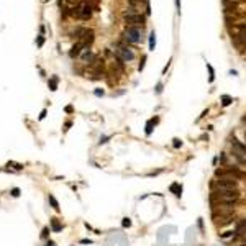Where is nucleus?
<instances>
[{
  "mask_svg": "<svg viewBox=\"0 0 246 246\" xmlns=\"http://www.w3.org/2000/svg\"><path fill=\"white\" fill-rule=\"evenodd\" d=\"M213 189H238L240 187V182L236 181L235 177L231 176H225V177H220L213 182Z\"/></svg>",
  "mask_w": 246,
  "mask_h": 246,
  "instance_id": "f257e3e1",
  "label": "nucleus"
},
{
  "mask_svg": "<svg viewBox=\"0 0 246 246\" xmlns=\"http://www.w3.org/2000/svg\"><path fill=\"white\" fill-rule=\"evenodd\" d=\"M141 28L138 26H126L125 30V40H128L130 43H140L141 41Z\"/></svg>",
  "mask_w": 246,
  "mask_h": 246,
  "instance_id": "f03ea898",
  "label": "nucleus"
},
{
  "mask_svg": "<svg viewBox=\"0 0 246 246\" xmlns=\"http://www.w3.org/2000/svg\"><path fill=\"white\" fill-rule=\"evenodd\" d=\"M115 56L120 61H125V63H128V61H133L135 59V51L128 48V46H120L117 51H115Z\"/></svg>",
  "mask_w": 246,
  "mask_h": 246,
  "instance_id": "7ed1b4c3",
  "label": "nucleus"
},
{
  "mask_svg": "<svg viewBox=\"0 0 246 246\" xmlns=\"http://www.w3.org/2000/svg\"><path fill=\"white\" fill-rule=\"evenodd\" d=\"M125 23L128 26H138L140 28V25L143 26V23H144V17L140 15V13H130V15H125Z\"/></svg>",
  "mask_w": 246,
  "mask_h": 246,
  "instance_id": "20e7f679",
  "label": "nucleus"
},
{
  "mask_svg": "<svg viewBox=\"0 0 246 246\" xmlns=\"http://www.w3.org/2000/svg\"><path fill=\"white\" fill-rule=\"evenodd\" d=\"M225 169H226V172H228V176L235 177L236 181H241V179H246V172H244V171H241V169H240L238 166H228V164H226V166H225Z\"/></svg>",
  "mask_w": 246,
  "mask_h": 246,
  "instance_id": "39448f33",
  "label": "nucleus"
},
{
  "mask_svg": "<svg viewBox=\"0 0 246 246\" xmlns=\"http://www.w3.org/2000/svg\"><path fill=\"white\" fill-rule=\"evenodd\" d=\"M90 15H92V7L87 2H82L77 7V17L82 18V20H87V18H90Z\"/></svg>",
  "mask_w": 246,
  "mask_h": 246,
  "instance_id": "423d86ee",
  "label": "nucleus"
},
{
  "mask_svg": "<svg viewBox=\"0 0 246 246\" xmlns=\"http://www.w3.org/2000/svg\"><path fill=\"white\" fill-rule=\"evenodd\" d=\"M231 148H233V153L241 154L243 158H246V143H241L236 138L231 140Z\"/></svg>",
  "mask_w": 246,
  "mask_h": 246,
  "instance_id": "0eeeda50",
  "label": "nucleus"
},
{
  "mask_svg": "<svg viewBox=\"0 0 246 246\" xmlns=\"http://www.w3.org/2000/svg\"><path fill=\"white\" fill-rule=\"evenodd\" d=\"M84 48H87V46H84V43H80V41H79V43H75L72 48H71L69 56H71V58H79L80 53L84 51Z\"/></svg>",
  "mask_w": 246,
  "mask_h": 246,
  "instance_id": "6e6552de",
  "label": "nucleus"
},
{
  "mask_svg": "<svg viewBox=\"0 0 246 246\" xmlns=\"http://www.w3.org/2000/svg\"><path fill=\"white\" fill-rule=\"evenodd\" d=\"M235 238H238V236H241L246 231V218L243 220H240V221H236V226H235Z\"/></svg>",
  "mask_w": 246,
  "mask_h": 246,
  "instance_id": "1a4fd4ad",
  "label": "nucleus"
},
{
  "mask_svg": "<svg viewBox=\"0 0 246 246\" xmlns=\"http://www.w3.org/2000/svg\"><path fill=\"white\" fill-rule=\"evenodd\" d=\"M80 59L84 61V63H92V59H94V53L89 48H84V51L80 53V56H79Z\"/></svg>",
  "mask_w": 246,
  "mask_h": 246,
  "instance_id": "9d476101",
  "label": "nucleus"
},
{
  "mask_svg": "<svg viewBox=\"0 0 246 246\" xmlns=\"http://www.w3.org/2000/svg\"><path fill=\"white\" fill-rule=\"evenodd\" d=\"M233 221H235V213H233V215H228V217H221V218H218L215 223L220 225V226H225V225H228V223H233Z\"/></svg>",
  "mask_w": 246,
  "mask_h": 246,
  "instance_id": "9b49d317",
  "label": "nucleus"
},
{
  "mask_svg": "<svg viewBox=\"0 0 246 246\" xmlns=\"http://www.w3.org/2000/svg\"><path fill=\"white\" fill-rule=\"evenodd\" d=\"M169 190H171L176 197H181V195H182V186H181V184H177V182H174L172 186L169 187Z\"/></svg>",
  "mask_w": 246,
  "mask_h": 246,
  "instance_id": "f8f14e48",
  "label": "nucleus"
},
{
  "mask_svg": "<svg viewBox=\"0 0 246 246\" xmlns=\"http://www.w3.org/2000/svg\"><path fill=\"white\" fill-rule=\"evenodd\" d=\"M158 121H159V118H151V120L146 123V135H148V136L153 133V125H156Z\"/></svg>",
  "mask_w": 246,
  "mask_h": 246,
  "instance_id": "ddd939ff",
  "label": "nucleus"
},
{
  "mask_svg": "<svg viewBox=\"0 0 246 246\" xmlns=\"http://www.w3.org/2000/svg\"><path fill=\"white\" fill-rule=\"evenodd\" d=\"M51 230L56 231V233L63 230V225L59 223V220H58V218H51Z\"/></svg>",
  "mask_w": 246,
  "mask_h": 246,
  "instance_id": "4468645a",
  "label": "nucleus"
},
{
  "mask_svg": "<svg viewBox=\"0 0 246 246\" xmlns=\"http://www.w3.org/2000/svg\"><path fill=\"white\" fill-rule=\"evenodd\" d=\"M231 102H233V98H231L230 95H223V97H221V105H223V107H228Z\"/></svg>",
  "mask_w": 246,
  "mask_h": 246,
  "instance_id": "2eb2a0df",
  "label": "nucleus"
},
{
  "mask_svg": "<svg viewBox=\"0 0 246 246\" xmlns=\"http://www.w3.org/2000/svg\"><path fill=\"white\" fill-rule=\"evenodd\" d=\"M49 203L53 205V209H54L56 212H59V203H58V200H56L53 195H49Z\"/></svg>",
  "mask_w": 246,
  "mask_h": 246,
  "instance_id": "dca6fc26",
  "label": "nucleus"
},
{
  "mask_svg": "<svg viewBox=\"0 0 246 246\" xmlns=\"http://www.w3.org/2000/svg\"><path fill=\"white\" fill-rule=\"evenodd\" d=\"M156 35H154V31L151 33V36H149V49L153 51L154 49V46H156V38H154Z\"/></svg>",
  "mask_w": 246,
  "mask_h": 246,
  "instance_id": "f3484780",
  "label": "nucleus"
},
{
  "mask_svg": "<svg viewBox=\"0 0 246 246\" xmlns=\"http://www.w3.org/2000/svg\"><path fill=\"white\" fill-rule=\"evenodd\" d=\"M49 87H51V90H56V89H58V77H53L49 80Z\"/></svg>",
  "mask_w": 246,
  "mask_h": 246,
  "instance_id": "a211bd4d",
  "label": "nucleus"
},
{
  "mask_svg": "<svg viewBox=\"0 0 246 246\" xmlns=\"http://www.w3.org/2000/svg\"><path fill=\"white\" fill-rule=\"evenodd\" d=\"M207 67H209V72H210V77H209V80H210V82H213V79H215V72H213V67H212L210 64H207Z\"/></svg>",
  "mask_w": 246,
  "mask_h": 246,
  "instance_id": "6ab92c4d",
  "label": "nucleus"
},
{
  "mask_svg": "<svg viewBox=\"0 0 246 246\" xmlns=\"http://www.w3.org/2000/svg\"><path fill=\"white\" fill-rule=\"evenodd\" d=\"M230 236H233V238H235V231H225V233L220 235V238H230Z\"/></svg>",
  "mask_w": 246,
  "mask_h": 246,
  "instance_id": "aec40b11",
  "label": "nucleus"
},
{
  "mask_svg": "<svg viewBox=\"0 0 246 246\" xmlns=\"http://www.w3.org/2000/svg\"><path fill=\"white\" fill-rule=\"evenodd\" d=\"M121 225L125 226V228H128V226H131V220L126 217V218H123V221H121Z\"/></svg>",
  "mask_w": 246,
  "mask_h": 246,
  "instance_id": "412c9836",
  "label": "nucleus"
},
{
  "mask_svg": "<svg viewBox=\"0 0 246 246\" xmlns=\"http://www.w3.org/2000/svg\"><path fill=\"white\" fill-rule=\"evenodd\" d=\"M172 141H174V143H172V146H174V148H181V146H182V141L179 140V138H174Z\"/></svg>",
  "mask_w": 246,
  "mask_h": 246,
  "instance_id": "4be33fe9",
  "label": "nucleus"
},
{
  "mask_svg": "<svg viewBox=\"0 0 246 246\" xmlns=\"http://www.w3.org/2000/svg\"><path fill=\"white\" fill-rule=\"evenodd\" d=\"M10 194H12V197H18V195H20V189H17V187H15V189H12V192H10Z\"/></svg>",
  "mask_w": 246,
  "mask_h": 246,
  "instance_id": "5701e85b",
  "label": "nucleus"
},
{
  "mask_svg": "<svg viewBox=\"0 0 246 246\" xmlns=\"http://www.w3.org/2000/svg\"><path fill=\"white\" fill-rule=\"evenodd\" d=\"M48 235H49V228H43V233H41V236H43V238H48Z\"/></svg>",
  "mask_w": 246,
  "mask_h": 246,
  "instance_id": "b1692460",
  "label": "nucleus"
},
{
  "mask_svg": "<svg viewBox=\"0 0 246 246\" xmlns=\"http://www.w3.org/2000/svg\"><path fill=\"white\" fill-rule=\"evenodd\" d=\"M144 61H146V56H143V59H141V64H140V71H143V67H144Z\"/></svg>",
  "mask_w": 246,
  "mask_h": 246,
  "instance_id": "393cba45",
  "label": "nucleus"
},
{
  "mask_svg": "<svg viewBox=\"0 0 246 246\" xmlns=\"http://www.w3.org/2000/svg\"><path fill=\"white\" fill-rule=\"evenodd\" d=\"M176 7H177V13H181V0H176Z\"/></svg>",
  "mask_w": 246,
  "mask_h": 246,
  "instance_id": "a878e982",
  "label": "nucleus"
},
{
  "mask_svg": "<svg viewBox=\"0 0 246 246\" xmlns=\"http://www.w3.org/2000/svg\"><path fill=\"white\" fill-rule=\"evenodd\" d=\"M43 43H44L43 36H40V38H38V46H43Z\"/></svg>",
  "mask_w": 246,
  "mask_h": 246,
  "instance_id": "bb28decb",
  "label": "nucleus"
},
{
  "mask_svg": "<svg viewBox=\"0 0 246 246\" xmlns=\"http://www.w3.org/2000/svg\"><path fill=\"white\" fill-rule=\"evenodd\" d=\"M220 161H221V163H226V156H225V153H221V156H220Z\"/></svg>",
  "mask_w": 246,
  "mask_h": 246,
  "instance_id": "cd10ccee",
  "label": "nucleus"
},
{
  "mask_svg": "<svg viewBox=\"0 0 246 246\" xmlns=\"http://www.w3.org/2000/svg\"><path fill=\"white\" fill-rule=\"evenodd\" d=\"M80 243H82V244H90L92 241L90 240H80Z\"/></svg>",
  "mask_w": 246,
  "mask_h": 246,
  "instance_id": "c85d7f7f",
  "label": "nucleus"
},
{
  "mask_svg": "<svg viewBox=\"0 0 246 246\" xmlns=\"http://www.w3.org/2000/svg\"><path fill=\"white\" fill-rule=\"evenodd\" d=\"M95 95H97V97H100V95H103V90H100V89H98V90H95Z\"/></svg>",
  "mask_w": 246,
  "mask_h": 246,
  "instance_id": "c756f323",
  "label": "nucleus"
},
{
  "mask_svg": "<svg viewBox=\"0 0 246 246\" xmlns=\"http://www.w3.org/2000/svg\"><path fill=\"white\" fill-rule=\"evenodd\" d=\"M107 140H108V136H103V138H100V144H102V143H107Z\"/></svg>",
  "mask_w": 246,
  "mask_h": 246,
  "instance_id": "7c9ffc66",
  "label": "nucleus"
},
{
  "mask_svg": "<svg viewBox=\"0 0 246 246\" xmlns=\"http://www.w3.org/2000/svg\"><path fill=\"white\" fill-rule=\"evenodd\" d=\"M44 117H46V110H43V112H41V115H40V120H43Z\"/></svg>",
  "mask_w": 246,
  "mask_h": 246,
  "instance_id": "2f4dec72",
  "label": "nucleus"
},
{
  "mask_svg": "<svg viewBox=\"0 0 246 246\" xmlns=\"http://www.w3.org/2000/svg\"><path fill=\"white\" fill-rule=\"evenodd\" d=\"M46 246H56V243H54V241H48V243H46Z\"/></svg>",
  "mask_w": 246,
  "mask_h": 246,
  "instance_id": "473e14b6",
  "label": "nucleus"
},
{
  "mask_svg": "<svg viewBox=\"0 0 246 246\" xmlns=\"http://www.w3.org/2000/svg\"><path fill=\"white\" fill-rule=\"evenodd\" d=\"M200 140H207V141H209V135H202Z\"/></svg>",
  "mask_w": 246,
  "mask_h": 246,
  "instance_id": "72a5a7b5",
  "label": "nucleus"
},
{
  "mask_svg": "<svg viewBox=\"0 0 246 246\" xmlns=\"http://www.w3.org/2000/svg\"><path fill=\"white\" fill-rule=\"evenodd\" d=\"M66 2H67V3H75L77 0H66Z\"/></svg>",
  "mask_w": 246,
  "mask_h": 246,
  "instance_id": "f704fd0d",
  "label": "nucleus"
},
{
  "mask_svg": "<svg viewBox=\"0 0 246 246\" xmlns=\"http://www.w3.org/2000/svg\"><path fill=\"white\" fill-rule=\"evenodd\" d=\"M244 141H246V130H244Z\"/></svg>",
  "mask_w": 246,
  "mask_h": 246,
  "instance_id": "c9c22d12",
  "label": "nucleus"
},
{
  "mask_svg": "<svg viewBox=\"0 0 246 246\" xmlns=\"http://www.w3.org/2000/svg\"><path fill=\"white\" fill-rule=\"evenodd\" d=\"M244 243H246V238H244Z\"/></svg>",
  "mask_w": 246,
  "mask_h": 246,
  "instance_id": "e433bc0d",
  "label": "nucleus"
},
{
  "mask_svg": "<svg viewBox=\"0 0 246 246\" xmlns=\"http://www.w3.org/2000/svg\"><path fill=\"white\" fill-rule=\"evenodd\" d=\"M243 246H246V243H244V244H243Z\"/></svg>",
  "mask_w": 246,
  "mask_h": 246,
  "instance_id": "4c0bfd02",
  "label": "nucleus"
}]
</instances>
